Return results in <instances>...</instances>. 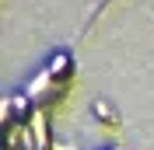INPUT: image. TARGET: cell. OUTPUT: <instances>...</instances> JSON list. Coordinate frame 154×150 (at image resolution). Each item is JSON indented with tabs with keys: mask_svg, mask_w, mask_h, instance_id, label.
<instances>
[{
	"mask_svg": "<svg viewBox=\"0 0 154 150\" xmlns=\"http://www.w3.org/2000/svg\"><path fill=\"white\" fill-rule=\"evenodd\" d=\"M53 74H56V77H67V74H70V59H67V56H56V63H53Z\"/></svg>",
	"mask_w": 154,
	"mask_h": 150,
	"instance_id": "cell-1",
	"label": "cell"
}]
</instances>
